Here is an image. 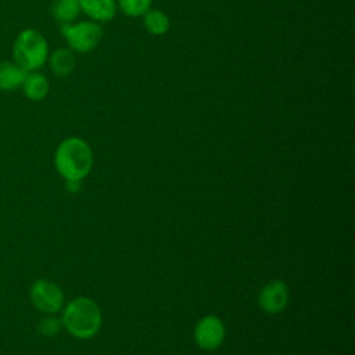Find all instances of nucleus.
I'll return each instance as SVG.
<instances>
[{
    "mask_svg": "<svg viewBox=\"0 0 355 355\" xmlns=\"http://www.w3.org/2000/svg\"><path fill=\"white\" fill-rule=\"evenodd\" d=\"M225 334L226 330L223 322L214 315L202 318L197 323L194 330V338L197 345L205 351H212L218 348L222 344Z\"/></svg>",
    "mask_w": 355,
    "mask_h": 355,
    "instance_id": "obj_6",
    "label": "nucleus"
},
{
    "mask_svg": "<svg viewBox=\"0 0 355 355\" xmlns=\"http://www.w3.org/2000/svg\"><path fill=\"white\" fill-rule=\"evenodd\" d=\"M80 11H83L94 22H105L116 14V0H79Z\"/></svg>",
    "mask_w": 355,
    "mask_h": 355,
    "instance_id": "obj_8",
    "label": "nucleus"
},
{
    "mask_svg": "<svg viewBox=\"0 0 355 355\" xmlns=\"http://www.w3.org/2000/svg\"><path fill=\"white\" fill-rule=\"evenodd\" d=\"M259 306L268 313L283 311L288 302V288L284 282L273 280L268 283L259 293Z\"/></svg>",
    "mask_w": 355,
    "mask_h": 355,
    "instance_id": "obj_7",
    "label": "nucleus"
},
{
    "mask_svg": "<svg viewBox=\"0 0 355 355\" xmlns=\"http://www.w3.org/2000/svg\"><path fill=\"white\" fill-rule=\"evenodd\" d=\"M153 0H116V6L128 17H141L151 8Z\"/></svg>",
    "mask_w": 355,
    "mask_h": 355,
    "instance_id": "obj_14",
    "label": "nucleus"
},
{
    "mask_svg": "<svg viewBox=\"0 0 355 355\" xmlns=\"http://www.w3.org/2000/svg\"><path fill=\"white\" fill-rule=\"evenodd\" d=\"M26 71L17 62L1 61L0 62V90L11 92L22 86Z\"/></svg>",
    "mask_w": 355,
    "mask_h": 355,
    "instance_id": "obj_10",
    "label": "nucleus"
},
{
    "mask_svg": "<svg viewBox=\"0 0 355 355\" xmlns=\"http://www.w3.org/2000/svg\"><path fill=\"white\" fill-rule=\"evenodd\" d=\"M76 67V57L69 49H57L50 55L51 72L60 78H65L72 73Z\"/></svg>",
    "mask_w": 355,
    "mask_h": 355,
    "instance_id": "obj_11",
    "label": "nucleus"
},
{
    "mask_svg": "<svg viewBox=\"0 0 355 355\" xmlns=\"http://www.w3.org/2000/svg\"><path fill=\"white\" fill-rule=\"evenodd\" d=\"M61 35L71 50L78 53L92 51L103 39V28L94 21H82L78 24H61Z\"/></svg>",
    "mask_w": 355,
    "mask_h": 355,
    "instance_id": "obj_4",
    "label": "nucleus"
},
{
    "mask_svg": "<svg viewBox=\"0 0 355 355\" xmlns=\"http://www.w3.org/2000/svg\"><path fill=\"white\" fill-rule=\"evenodd\" d=\"M54 164L60 175L67 180H80L92 169L93 154L85 140L68 137L57 147Z\"/></svg>",
    "mask_w": 355,
    "mask_h": 355,
    "instance_id": "obj_1",
    "label": "nucleus"
},
{
    "mask_svg": "<svg viewBox=\"0 0 355 355\" xmlns=\"http://www.w3.org/2000/svg\"><path fill=\"white\" fill-rule=\"evenodd\" d=\"M50 12L58 22L69 24L80 12L79 0H53Z\"/></svg>",
    "mask_w": 355,
    "mask_h": 355,
    "instance_id": "obj_13",
    "label": "nucleus"
},
{
    "mask_svg": "<svg viewBox=\"0 0 355 355\" xmlns=\"http://www.w3.org/2000/svg\"><path fill=\"white\" fill-rule=\"evenodd\" d=\"M21 87L24 90V94L29 100L40 101L49 94L50 85H49L47 78L43 73L32 71V72H26Z\"/></svg>",
    "mask_w": 355,
    "mask_h": 355,
    "instance_id": "obj_9",
    "label": "nucleus"
},
{
    "mask_svg": "<svg viewBox=\"0 0 355 355\" xmlns=\"http://www.w3.org/2000/svg\"><path fill=\"white\" fill-rule=\"evenodd\" d=\"M32 304L42 312L55 313L61 309L64 297L61 288L50 280H36L31 287Z\"/></svg>",
    "mask_w": 355,
    "mask_h": 355,
    "instance_id": "obj_5",
    "label": "nucleus"
},
{
    "mask_svg": "<svg viewBox=\"0 0 355 355\" xmlns=\"http://www.w3.org/2000/svg\"><path fill=\"white\" fill-rule=\"evenodd\" d=\"M61 322L76 338H90L101 326V311L93 300L80 297L67 305Z\"/></svg>",
    "mask_w": 355,
    "mask_h": 355,
    "instance_id": "obj_2",
    "label": "nucleus"
},
{
    "mask_svg": "<svg viewBox=\"0 0 355 355\" xmlns=\"http://www.w3.org/2000/svg\"><path fill=\"white\" fill-rule=\"evenodd\" d=\"M62 326V322L55 319V318H44L40 324H39V331L43 334V336H47V337H53L54 334H57L60 331Z\"/></svg>",
    "mask_w": 355,
    "mask_h": 355,
    "instance_id": "obj_15",
    "label": "nucleus"
},
{
    "mask_svg": "<svg viewBox=\"0 0 355 355\" xmlns=\"http://www.w3.org/2000/svg\"><path fill=\"white\" fill-rule=\"evenodd\" d=\"M143 25L146 31L154 36L165 35L169 29V17L159 8H150L143 15Z\"/></svg>",
    "mask_w": 355,
    "mask_h": 355,
    "instance_id": "obj_12",
    "label": "nucleus"
},
{
    "mask_svg": "<svg viewBox=\"0 0 355 355\" xmlns=\"http://www.w3.org/2000/svg\"><path fill=\"white\" fill-rule=\"evenodd\" d=\"M12 55L15 62L26 72L36 71L43 67L49 58L47 40L36 29H24L15 37Z\"/></svg>",
    "mask_w": 355,
    "mask_h": 355,
    "instance_id": "obj_3",
    "label": "nucleus"
}]
</instances>
